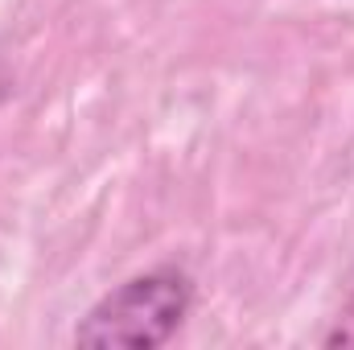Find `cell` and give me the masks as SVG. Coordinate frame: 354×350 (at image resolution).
<instances>
[{
	"label": "cell",
	"mask_w": 354,
	"mask_h": 350,
	"mask_svg": "<svg viewBox=\"0 0 354 350\" xmlns=\"http://www.w3.org/2000/svg\"><path fill=\"white\" fill-rule=\"evenodd\" d=\"M194 305V284L181 268H149L91 305L79 322V347H128L153 350L169 342Z\"/></svg>",
	"instance_id": "6da1fadb"
},
{
	"label": "cell",
	"mask_w": 354,
	"mask_h": 350,
	"mask_svg": "<svg viewBox=\"0 0 354 350\" xmlns=\"http://www.w3.org/2000/svg\"><path fill=\"white\" fill-rule=\"evenodd\" d=\"M338 342L342 347H354V301L334 317V330L326 334V347H338Z\"/></svg>",
	"instance_id": "7a4b0ae2"
}]
</instances>
